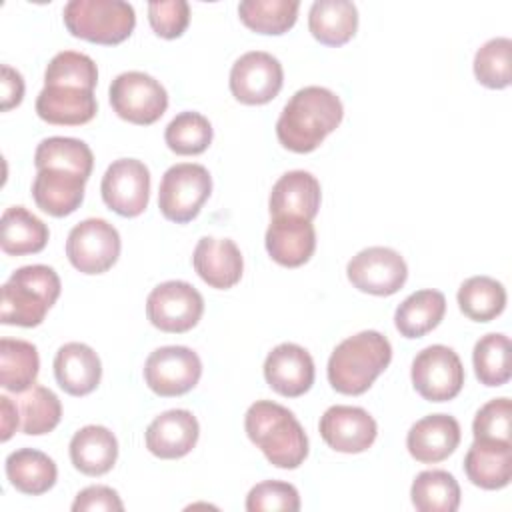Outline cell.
Masks as SVG:
<instances>
[{"label": "cell", "instance_id": "obj_1", "mask_svg": "<svg viewBox=\"0 0 512 512\" xmlns=\"http://www.w3.org/2000/svg\"><path fill=\"white\" fill-rule=\"evenodd\" d=\"M342 116L344 106L332 90L306 86L286 102L276 122V136L284 148L306 154L316 150L338 128Z\"/></svg>", "mask_w": 512, "mask_h": 512}, {"label": "cell", "instance_id": "obj_2", "mask_svg": "<svg viewBox=\"0 0 512 512\" xmlns=\"http://www.w3.org/2000/svg\"><path fill=\"white\" fill-rule=\"evenodd\" d=\"M244 428L266 460L276 468L294 470L308 456V436L296 416L272 400H256L244 416Z\"/></svg>", "mask_w": 512, "mask_h": 512}, {"label": "cell", "instance_id": "obj_3", "mask_svg": "<svg viewBox=\"0 0 512 512\" xmlns=\"http://www.w3.org/2000/svg\"><path fill=\"white\" fill-rule=\"evenodd\" d=\"M390 360L392 346L384 334L376 330L358 332L332 350L328 382L340 394L360 396L388 368Z\"/></svg>", "mask_w": 512, "mask_h": 512}, {"label": "cell", "instance_id": "obj_4", "mask_svg": "<svg viewBox=\"0 0 512 512\" xmlns=\"http://www.w3.org/2000/svg\"><path fill=\"white\" fill-rule=\"evenodd\" d=\"M60 278L46 264H30L12 272L2 286L0 322L32 328L44 322L46 312L60 296Z\"/></svg>", "mask_w": 512, "mask_h": 512}, {"label": "cell", "instance_id": "obj_5", "mask_svg": "<svg viewBox=\"0 0 512 512\" xmlns=\"http://www.w3.org/2000/svg\"><path fill=\"white\" fill-rule=\"evenodd\" d=\"M62 14L72 36L104 46L124 42L136 26V12L124 0H70Z\"/></svg>", "mask_w": 512, "mask_h": 512}, {"label": "cell", "instance_id": "obj_6", "mask_svg": "<svg viewBox=\"0 0 512 512\" xmlns=\"http://www.w3.org/2000/svg\"><path fill=\"white\" fill-rule=\"evenodd\" d=\"M210 192V172L202 164L180 162L170 166L160 180L158 208L166 220L186 224L198 216Z\"/></svg>", "mask_w": 512, "mask_h": 512}, {"label": "cell", "instance_id": "obj_7", "mask_svg": "<svg viewBox=\"0 0 512 512\" xmlns=\"http://www.w3.org/2000/svg\"><path fill=\"white\" fill-rule=\"evenodd\" d=\"M112 110L126 122L148 126L162 118L168 108L164 86L146 72L130 70L118 74L110 84Z\"/></svg>", "mask_w": 512, "mask_h": 512}, {"label": "cell", "instance_id": "obj_8", "mask_svg": "<svg viewBox=\"0 0 512 512\" xmlns=\"http://www.w3.org/2000/svg\"><path fill=\"white\" fill-rule=\"evenodd\" d=\"M204 312L202 294L184 280H168L152 288L146 298V316L162 332L182 334L192 330Z\"/></svg>", "mask_w": 512, "mask_h": 512}, {"label": "cell", "instance_id": "obj_9", "mask_svg": "<svg viewBox=\"0 0 512 512\" xmlns=\"http://www.w3.org/2000/svg\"><path fill=\"white\" fill-rule=\"evenodd\" d=\"M120 234L102 218L78 222L66 240V256L82 274H102L110 270L120 256Z\"/></svg>", "mask_w": 512, "mask_h": 512}, {"label": "cell", "instance_id": "obj_10", "mask_svg": "<svg viewBox=\"0 0 512 512\" xmlns=\"http://www.w3.org/2000/svg\"><path fill=\"white\" fill-rule=\"evenodd\" d=\"M414 390L428 402H446L460 394L464 386V366L458 354L444 346L432 344L412 360Z\"/></svg>", "mask_w": 512, "mask_h": 512}, {"label": "cell", "instance_id": "obj_11", "mask_svg": "<svg viewBox=\"0 0 512 512\" xmlns=\"http://www.w3.org/2000/svg\"><path fill=\"white\" fill-rule=\"evenodd\" d=\"M202 376L198 354L186 346H162L150 352L144 364L148 388L164 398L190 392Z\"/></svg>", "mask_w": 512, "mask_h": 512}, {"label": "cell", "instance_id": "obj_12", "mask_svg": "<svg viewBox=\"0 0 512 512\" xmlns=\"http://www.w3.org/2000/svg\"><path fill=\"white\" fill-rule=\"evenodd\" d=\"M104 204L124 218L140 216L150 198V170L136 158L114 160L100 184Z\"/></svg>", "mask_w": 512, "mask_h": 512}, {"label": "cell", "instance_id": "obj_13", "mask_svg": "<svg viewBox=\"0 0 512 512\" xmlns=\"http://www.w3.org/2000/svg\"><path fill=\"white\" fill-rule=\"evenodd\" d=\"M346 274L352 286L360 292L392 296L404 286L408 266L396 250L386 246H370L352 256L346 266Z\"/></svg>", "mask_w": 512, "mask_h": 512}, {"label": "cell", "instance_id": "obj_14", "mask_svg": "<svg viewBox=\"0 0 512 512\" xmlns=\"http://www.w3.org/2000/svg\"><path fill=\"white\" fill-rule=\"evenodd\" d=\"M282 82V64L262 50L242 54L230 70V92L238 102L248 106H260L276 98Z\"/></svg>", "mask_w": 512, "mask_h": 512}, {"label": "cell", "instance_id": "obj_15", "mask_svg": "<svg viewBox=\"0 0 512 512\" xmlns=\"http://www.w3.org/2000/svg\"><path fill=\"white\" fill-rule=\"evenodd\" d=\"M320 436L336 452L358 454L368 450L378 434L376 420L360 406L336 404L320 418Z\"/></svg>", "mask_w": 512, "mask_h": 512}, {"label": "cell", "instance_id": "obj_16", "mask_svg": "<svg viewBox=\"0 0 512 512\" xmlns=\"http://www.w3.org/2000/svg\"><path fill=\"white\" fill-rule=\"evenodd\" d=\"M264 378L280 396L298 398L314 384V360L306 348L282 342L266 356Z\"/></svg>", "mask_w": 512, "mask_h": 512}, {"label": "cell", "instance_id": "obj_17", "mask_svg": "<svg viewBox=\"0 0 512 512\" xmlns=\"http://www.w3.org/2000/svg\"><path fill=\"white\" fill-rule=\"evenodd\" d=\"M200 426L190 410L174 408L156 416L146 428V448L150 454L174 460L182 458L196 446Z\"/></svg>", "mask_w": 512, "mask_h": 512}, {"label": "cell", "instance_id": "obj_18", "mask_svg": "<svg viewBox=\"0 0 512 512\" xmlns=\"http://www.w3.org/2000/svg\"><path fill=\"white\" fill-rule=\"evenodd\" d=\"M266 250L270 258L286 268L306 264L316 250V230L310 220L274 216L266 230Z\"/></svg>", "mask_w": 512, "mask_h": 512}, {"label": "cell", "instance_id": "obj_19", "mask_svg": "<svg viewBox=\"0 0 512 512\" xmlns=\"http://www.w3.org/2000/svg\"><path fill=\"white\" fill-rule=\"evenodd\" d=\"M192 264L196 274L218 290H228L238 284L244 270L242 252L230 238H200L192 254Z\"/></svg>", "mask_w": 512, "mask_h": 512}, {"label": "cell", "instance_id": "obj_20", "mask_svg": "<svg viewBox=\"0 0 512 512\" xmlns=\"http://www.w3.org/2000/svg\"><path fill=\"white\" fill-rule=\"evenodd\" d=\"M460 444V424L450 414H430L418 420L406 436L410 456L422 464L446 460Z\"/></svg>", "mask_w": 512, "mask_h": 512}, {"label": "cell", "instance_id": "obj_21", "mask_svg": "<svg viewBox=\"0 0 512 512\" xmlns=\"http://www.w3.org/2000/svg\"><path fill=\"white\" fill-rule=\"evenodd\" d=\"M270 216H292L314 220L320 208V182L306 170L282 174L272 186L268 200Z\"/></svg>", "mask_w": 512, "mask_h": 512}, {"label": "cell", "instance_id": "obj_22", "mask_svg": "<svg viewBox=\"0 0 512 512\" xmlns=\"http://www.w3.org/2000/svg\"><path fill=\"white\" fill-rule=\"evenodd\" d=\"M94 90L76 86H44L36 98V114L56 126H80L96 116Z\"/></svg>", "mask_w": 512, "mask_h": 512}, {"label": "cell", "instance_id": "obj_23", "mask_svg": "<svg viewBox=\"0 0 512 512\" xmlns=\"http://www.w3.org/2000/svg\"><path fill=\"white\" fill-rule=\"evenodd\" d=\"M54 376L66 394L86 396L100 384L102 364L88 344L68 342L54 356Z\"/></svg>", "mask_w": 512, "mask_h": 512}, {"label": "cell", "instance_id": "obj_24", "mask_svg": "<svg viewBox=\"0 0 512 512\" xmlns=\"http://www.w3.org/2000/svg\"><path fill=\"white\" fill-rule=\"evenodd\" d=\"M84 184L86 178L74 172L44 168L38 170L32 182V198L40 210L62 218L72 214L82 204Z\"/></svg>", "mask_w": 512, "mask_h": 512}, {"label": "cell", "instance_id": "obj_25", "mask_svg": "<svg viewBox=\"0 0 512 512\" xmlns=\"http://www.w3.org/2000/svg\"><path fill=\"white\" fill-rule=\"evenodd\" d=\"M468 480L484 490H500L512 478V444L474 440L464 458Z\"/></svg>", "mask_w": 512, "mask_h": 512}, {"label": "cell", "instance_id": "obj_26", "mask_svg": "<svg viewBox=\"0 0 512 512\" xmlns=\"http://www.w3.org/2000/svg\"><path fill=\"white\" fill-rule=\"evenodd\" d=\"M116 458L118 440L106 426H84L70 440V460L74 468L86 476H102L110 472Z\"/></svg>", "mask_w": 512, "mask_h": 512}, {"label": "cell", "instance_id": "obj_27", "mask_svg": "<svg viewBox=\"0 0 512 512\" xmlns=\"http://www.w3.org/2000/svg\"><path fill=\"white\" fill-rule=\"evenodd\" d=\"M308 28L320 44L342 46L356 34V4L348 0H316L308 12Z\"/></svg>", "mask_w": 512, "mask_h": 512}, {"label": "cell", "instance_id": "obj_28", "mask_svg": "<svg viewBox=\"0 0 512 512\" xmlns=\"http://www.w3.org/2000/svg\"><path fill=\"white\" fill-rule=\"evenodd\" d=\"M0 246L4 254L24 256L44 250L48 242V226L28 212L24 206H10L0 220Z\"/></svg>", "mask_w": 512, "mask_h": 512}, {"label": "cell", "instance_id": "obj_29", "mask_svg": "<svg viewBox=\"0 0 512 512\" xmlns=\"http://www.w3.org/2000/svg\"><path fill=\"white\" fill-rule=\"evenodd\" d=\"M6 476L18 492L38 496L56 484L58 468L48 454L34 448H20L8 454Z\"/></svg>", "mask_w": 512, "mask_h": 512}, {"label": "cell", "instance_id": "obj_30", "mask_svg": "<svg viewBox=\"0 0 512 512\" xmlns=\"http://www.w3.org/2000/svg\"><path fill=\"white\" fill-rule=\"evenodd\" d=\"M446 314V298L442 292L426 288L410 294L394 314L396 330L404 338H420L434 330Z\"/></svg>", "mask_w": 512, "mask_h": 512}, {"label": "cell", "instance_id": "obj_31", "mask_svg": "<svg viewBox=\"0 0 512 512\" xmlns=\"http://www.w3.org/2000/svg\"><path fill=\"white\" fill-rule=\"evenodd\" d=\"M40 358L34 344L18 338L0 340V386L8 392H24L34 386Z\"/></svg>", "mask_w": 512, "mask_h": 512}, {"label": "cell", "instance_id": "obj_32", "mask_svg": "<svg viewBox=\"0 0 512 512\" xmlns=\"http://www.w3.org/2000/svg\"><path fill=\"white\" fill-rule=\"evenodd\" d=\"M34 164L38 170H44V168L66 170L88 180L92 174L94 156L88 144L78 138L50 136L38 144L34 152Z\"/></svg>", "mask_w": 512, "mask_h": 512}, {"label": "cell", "instance_id": "obj_33", "mask_svg": "<svg viewBox=\"0 0 512 512\" xmlns=\"http://www.w3.org/2000/svg\"><path fill=\"white\" fill-rule=\"evenodd\" d=\"M458 306L474 322H490L506 308V288L490 276H472L458 288Z\"/></svg>", "mask_w": 512, "mask_h": 512}, {"label": "cell", "instance_id": "obj_34", "mask_svg": "<svg viewBox=\"0 0 512 512\" xmlns=\"http://www.w3.org/2000/svg\"><path fill=\"white\" fill-rule=\"evenodd\" d=\"M410 496L420 512H454L460 506V486L446 470L420 472L412 482Z\"/></svg>", "mask_w": 512, "mask_h": 512}, {"label": "cell", "instance_id": "obj_35", "mask_svg": "<svg viewBox=\"0 0 512 512\" xmlns=\"http://www.w3.org/2000/svg\"><path fill=\"white\" fill-rule=\"evenodd\" d=\"M18 410L22 420V432L28 436H40L52 432L62 418V404L58 396L40 384L30 386L18 396Z\"/></svg>", "mask_w": 512, "mask_h": 512}, {"label": "cell", "instance_id": "obj_36", "mask_svg": "<svg viewBox=\"0 0 512 512\" xmlns=\"http://www.w3.org/2000/svg\"><path fill=\"white\" fill-rule=\"evenodd\" d=\"M298 8V0H244L238 4V14L258 34H284L296 24Z\"/></svg>", "mask_w": 512, "mask_h": 512}, {"label": "cell", "instance_id": "obj_37", "mask_svg": "<svg viewBox=\"0 0 512 512\" xmlns=\"http://www.w3.org/2000/svg\"><path fill=\"white\" fill-rule=\"evenodd\" d=\"M474 372L484 386H504L510 376V340L506 334L492 332L482 336L472 352Z\"/></svg>", "mask_w": 512, "mask_h": 512}, {"label": "cell", "instance_id": "obj_38", "mask_svg": "<svg viewBox=\"0 0 512 512\" xmlns=\"http://www.w3.org/2000/svg\"><path fill=\"white\" fill-rule=\"evenodd\" d=\"M166 146L180 156L202 154L212 142V124L200 112L176 114L164 130Z\"/></svg>", "mask_w": 512, "mask_h": 512}, {"label": "cell", "instance_id": "obj_39", "mask_svg": "<svg viewBox=\"0 0 512 512\" xmlns=\"http://www.w3.org/2000/svg\"><path fill=\"white\" fill-rule=\"evenodd\" d=\"M98 82V68L94 60L82 52H58L46 66L44 86H76L94 90Z\"/></svg>", "mask_w": 512, "mask_h": 512}, {"label": "cell", "instance_id": "obj_40", "mask_svg": "<svg viewBox=\"0 0 512 512\" xmlns=\"http://www.w3.org/2000/svg\"><path fill=\"white\" fill-rule=\"evenodd\" d=\"M510 50L512 42L506 36H498L482 44L474 56V76L486 88L510 86Z\"/></svg>", "mask_w": 512, "mask_h": 512}, {"label": "cell", "instance_id": "obj_41", "mask_svg": "<svg viewBox=\"0 0 512 512\" xmlns=\"http://www.w3.org/2000/svg\"><path fill=\"white\" fill-rule=\"evenodd\" d=\"M474 440L512 444V404L510 398H494L486 402L472 422Z\"/></svg>", "mask_w": 512, "mask_h": 512}, {"label": "cell", "instance_id": "obj_42", "mask_svg": "<svg viewBox=\"0 0 512 512\" xmlns=\"http://www.w3.org/2000/svg\"><path fill=\"white\" fill-rule=\"evenodd\" d=\"M246 510L248 512H298L300 510V494L298 490L280 480H264L256 484L246 496Z\"/></svg>", "mask_w": 512, "mask_h": 512}, {"label": "cell", "instance_id": "obj_43", "mask_svg": "<svg viewBox=\"0 0 512 512\" xmlns=\"http://www.w3.org/2000/svg\"><path fill=\"white\" fill-rule=\"evenodd\" d=\"M148 22L152 30L166 40L184 34L190 22V6L186 0H160L148 4Z\"/></svg>", "mask_w": 512, "mask_h": 512}, {"label": "cell", "instance_id": "obj_44", "mask_svg": "<svg viewBox=\"0 0 512 512\" xmlns=\"http://www.w3.org/2000/svg\"><path fill=\"white\" fill-rule=\"evenodd\" d=\"M74 512H122L124 504L118 496V492L110 486H88L76 494V500L72 502Z\"/></svg>", "mask_w": 512, "mask_h": 512}, {"label": "cell", "instance_id": "obj_45", "mask_svg": "<svg viewBox=\"0 0 512 512\" xmlns=\"http://www.w3.org/2000/svg\"><path fill=\"white\" fill-rule=\"evenodd\" d=\"M2 102H0V110L8 112L10 108L18 106L24 98V78L18 70L10 68L8 64H2Z\"/></svg>", "mask_w": 512, "mask_h": 512}, {"label": "cell", "instance_id": "obj_46", "mask_svg": "<svg viewBox=\"0 0 512 512\" xmlns=\"http://www.w3.org/2000/svg\"><path fill=\"white\" fill-rule=\"evenodd\" d=\"M0 406H2V442L10 440V436L16 432L18 428V406L16 402H12L8 396H0Z\"/></svg>", "mask_w": 512, "mask_h": 512}]
</instances>
